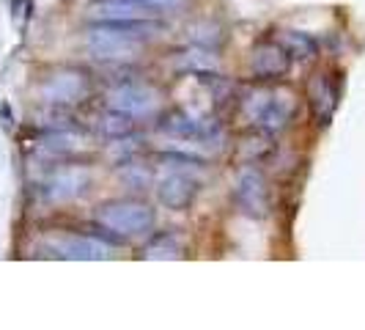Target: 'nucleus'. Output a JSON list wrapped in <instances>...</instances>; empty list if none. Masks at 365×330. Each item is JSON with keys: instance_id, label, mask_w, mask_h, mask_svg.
Returning a JSON list of instances; mask_svg holds the SVG:
<instances>
[{"instance_id": "9b49d317", "label": "nucleus", "mask_w": 365, "mask_h": 330, "mask_svg": "<svg viewBox=\"0 0 365 330\" xmlns=\"http://www.w3.org/2000/svg\"><path fill=\"white\" fill-rule=\"evenodd\" d=\"M297 105H299V99H297V94H294L292 89H286V86L272 89L258 129H264V132H269V135H280V132L289 129V124L294 121Z\"/></svg>"}, {"instance_id": "ddd939ff", "label": "nucleus", "mask_w": 365, "mask_h": 330, "mask_svg": "<svg viewBox=\"0 0 365 330\" xmlns=\"http://www.w3.org/2000/svg\"><path fill=\"white\" fill-rule=\"evenodd\" d=\"M88 17L93 22H138V19H157V14L132 0H96L88 9Z\"/></svg>"}, {"instance_id": "7ed1b4c3", "label": "nucleus", "mask_w": 365, "mask_h": 330, "mask_svg": "<svg viewBox=\"0 0 365 330\" xmlns=\"http://www.w3.org/2000/svg\"><path fill=\"white\" fill-rule=\"evenodd\" d=\"M165 171L157 176L154 190H157V199L163 206L173 209V212H184L190 204L195 201L198 196V187L201 179L195 176V168L198 160H190V157H179V154H165Z\"/></svg>"}, {"instance_id": "0eeeda50", "label": "nucleus", "mask_w": 365, "mask_h": 330, "mask_svg": "<svg viewBox=\"0 0 365 330\" xmlns=\"http://www.w3.org/2000/svg\"><path fill=\"white\" fill-rule=\"evenodd\" d=\"M234 204L242 215L253 220H261L269 215L272 209V193H269V182L264 176V171H258L256 165H245L237 174L234 182Z\"/></svg>"}, {"instance_id": "a211bd4d", "label": "nucleus", "mask_w": 365, "mask_h": 330, "mask_svg": "<svg viewBox=\"0 0 365 330\" xmlns=\"http://www.w3.org/2000/svg\"><path fill=\"white\" fill-rule=\"evenodd\" d=\"M277 41L286 47V53L292 55V61H299V64H305V61H313V58L319 55V44H316V39H313L311 34H299V31H283Z\"/></svg>"}, {"instance_id": "f8f14e48", "label": "nucleus", "mask_w": 365, "mask_h": 330, "mask_svg": "<svg viewBox=\"0 0 365 330\" xmlns=\"http://www.w3.org/2000/svg\"><path fill=\"white\" fill-rule=\"evenodd\" d=\"M338 99H341V91L335 86V80L329 74L319 72L308 80V108H311L316 124L327 127L335 116V108H338Z\"/></svg>"}, {"instance_id": "39448f33", "label": "nucleus", "mask_w": 365, "mask_h": 330, "mask_svg": "<svg viewBox=\"0 0 365 330\" xmlns=\"http://www.w3.org/2000/svg\"><path fill=\"white\" fill-rule=\"evenodd\" d=\"M93 91V80L86 69H77V66H63L53 72L38 89V96L53 105V108H69L77 102H86Z\"/></svg>"}, {"instance_id": "423d86ee", "label": "nucleus", "mask_w": 365, "mask_h": 330, "mask_svg": "<svg viewBox=\"0 0 365 330\" xmlns=\"http://www.w3.org/2000/svg\"><path fill=\"white\" fill-rule=\"evenodd\" d=\"M160 132L176 138V141H201L215 144L220 141V124L215 116H203L190 108H173L160 116Z\"/></svg>"}, {"instance_id": "dca6fc26", "label": "nucleus", "mask_w": 365, "mask_h": 330, "mask_svg": "<svg viewBox=\"0 0 365 330\" xmlns=\"http://www.w3.org/2000/svg\"><path fill=\"white\" fill-rule=\"evenodd\" d=\"M272 149H274L272 135L264 132V129H253L250 135L242 138V144L237 149V157L242 165H258L272 154Z\"/></svg>"}, {"instance_id": "20e7f679", "label": "nucleus", "mask_w": 365, "mask_h": 330, "mask_svg": "<svg viewBox=\"0 0 365 330\" xmlns=\"http://www.w3.org/2000/svg\"><path fill=\"white\" fill-rule=\"evenodd\" d=\"M105 108L121 110L129 119L143 121V119H154L163 110V94L151 83H140V80H121L108 91Z\"/></svg>"}, {"instance_id": "4468645a", "label": "nucleus", "mask_w": 365, "mask_h": 330, "mask_svg": "<svg viewBox=\"0 0 365 330\" xmlns=\"http://www.w3.org/2000/svg\"><path fill=\"white\" fill-rule=\"evenodd\" d=\"M176 69L187 77H203V74H220V58L209 47H187L182 53H176Z\"/></svg>"}, {"instance_id": "6e6552de", "label": "nucleus", "mask_w": 365, "mask_h": 330, "mask_svg": "<svg viewBox=\"0 0 365 330\" xmlns=\"http://www.w3.org/2000/svg\"><path fill=\"white\" fill-rule=\"evenodd\" d=\"M118 242H113L105 234H58L47 239V251L58 259H72V261H99L110 259Z\"/></svg>"}, {"instance_id": "9d476101", "label": "nucleus", "mask_w": 365, "mask_h": 330, "mask_svg": "<svg viewBox=\"0 0 365 330\" xmlns=\"http://www.w3.org/2000/svg\"><path fill=\"white\" fill-rule=\"evenodd\" d=\"M88 184H91V171L86 165H63L47 176L41 193L50 204H66L83 196L88 190Z\"/></svg>"}, {"instance_id": "1a4fd4ad", "label": "nucleus", "mask_w": 365, "mask_h": 330, "mask_svg": "<svg viewBox=\"0 0 365 330\" xmlns=\"http://www.w3.org/2000/svg\"><path fill=\"white\" fill-rule=\"evenodd\" d=\"M292 64V55L286 53V47L277 39L256 41L247 55V72L256 83H274V80L286 77Z\"/></svg>"}, {"instance_id": "412c9836", "label": "nucleus", "mask_w": 365, "mask_h": 330, "mask_svg": "<svg viewBox=\"0 0 365 330\" xmlns=\"http://www.w3.org/2000/svg\"><path fill=\"white\" fill-rule=\"evenodd\" d=\"M132 3H138V6H143V9H148V11H154L157 17H163V14L184 11L190 0H132Z\"/></svg>"}, {"instance_id": "f3484780", "label": "nucleus", "mask_w": 365, "mask_h": 330, "mask_svg": "<svg viewBox=\"0 0 365 330\" xmlns=\"http://www.w3.org/2000/svg\"><path fill=\"white\" fill-rule=\"evenodd\" d=\"M96 129H99V135H102V138H108V141L127 138V135L135 132V119H129L127 113H121V110L105 108V113H99Z\"/></svg>"}, {"instance_id": "f257e3e1", "label": "nucleus", "mask_w": 365, "mask_h": 330, "mask_svg": "<svg viewBox=\"0 0 365 330\" xmlns=\"http://www.w3.org/2000/svg\"><path fill=\"white\" fill-rule=\"evenodd\" d=\"M163 31L157 19H138V22H93L86 31V50L93 61L110 64H132L143 55L146 39Z\"/></svg>"}, {"instance_id": "6ab92c4d", "label": "nucleus", "mask_w": 365, "mask_h": 330, "mask_svg": "<svg viewBox=\"0 0 365 330\" xmlns=\"http://www.w3.org/2000/svg\"><path fill=\"white\" fill-rule=\"evenodd\" d=\"M184 248L182 239L176 237L173 231H163V234H154L143 248V259H182Z\"/></svg>"}, {"instance_id": "f03ea898", "label": "nucleus", "mask_w": 365, "mask_h": 330, "mask_svg": "<svg viewBox=\"0 0 365 330\" xmlns=\"http://www.w3.org/2000/svg\"><path fill=\"white\" fill-rule=\"evenodd\" d=\"M93 223L113 242H129V239L148 237L154 231L157 215H154V209H151L148 201H140V199H113V201L99 204L93 209Z\"/></svg>"}, {"instance_id": "aec40b11", "label": "nucleus", "mask_w": 365, "mask_h": 330, "mask_svg": "<svg viewBox=\"0 0 365 330\" xmlns=\"http://www.w3.org/2000/svg\"><path fill=\"white\" fill-rule=\"evenodd\" d=\"M118 179L127 187H132V190H146L148 182H151V174H148L146 165H138L135 157H132V160L118 163Z\"/></svg>"}, {"instance_id": "2eb2a0df", "label": "nucleus", "mask_w": 365, "mask_h": 330, "mask_svg": "<svg viewBox=\"0 0 365 330\" xmlns=\"http://www.w3.org/2000/svg\"><path fill=\"white\" fill-rule=\"evenodd\" d=\"M269 94H272V89H267V86H256V89H247V91L237 99L239 119H242L247 127L258 129V124H261V116H264L267 102H269Z\"/></svg>"}]
</instances>
